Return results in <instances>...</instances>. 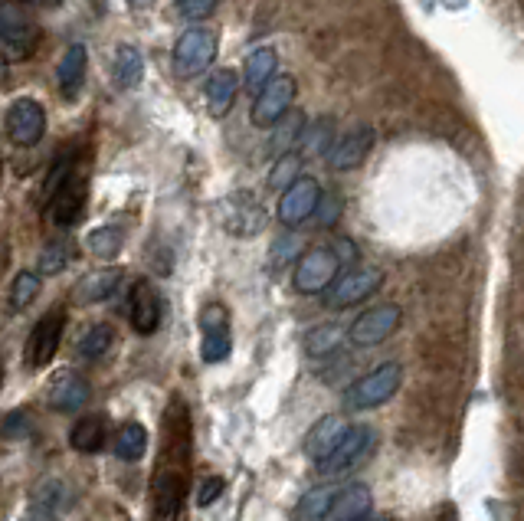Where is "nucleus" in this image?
<instances>
[{
    "label": "nucleus",
    "instance_id": "aec40b11",
    "mask_svg": "<svg viewBox=\"0 0 524 521\" xmlns=\"http://www.w3.org/2000/svg\"><path fill=\"white\" fill-rule=\"evenodd\" d=\"M236 92H240V79H236L233 69H217V73L210 76L207 89H204L210 115L223 118L226 112H230L233 102H236Z\"/></svg>",
    "mask_w": 524,
    "mask_h": 521
},
{
    "label": "nucleus",
    "instance_id": "79ce46f5",
    "mask_svg": "<svg viewBox=\"0 0 524 521\" xmlns=\"http://www.w3.org/2000/svg\"><path fill=\"white\" fill-rule=\"evenodd\" d=\"M27 7H43V10H53V7H63V0H20Z\"/></svg>",
    "mask_w": 524,
    "mask_h": 521
},
{
    "label": "nucleus",
    "instance_id": "dca6fc26",
    "mask_svg": "<svg viewBox=\"0 0 524 521\" xmlns=\"http://www.w3.org/2000/svg\"><path fill=\"white\" fill-rule=\"evenodd\" d=\"M128 315H131V328L138 335H154L161 328V295L154 292L148 279H135L128 295Z\"/></svg>",
    "mask_w": 524,
    "mask_h": 521
},
{
    "label": "nucleus",
    "instance_id": "a211bd4d",
    "mask_svg": "<svg viewBox=\"0 0 524 521\" xmlns=\"http://www.w3.org/2000/svg\"><path fill=\"white\" fill-rule=\"evenodd\" d=\"M371 502H374V495L367 485H361V482L344 485V489H338V495H335V505H331L328 521H361V518H367V512H371Z\"/></svg>",
    "mask_w": 524,
    "mask_h": 521
},
{
    "label": "nucleus",
    "instance_id": "5701e85b",
    "mask_svg": "<svg viewBox=\"0 0 524 521\" xmlns=\"http://www.w3.org/2000/svg\"><path fill=\"white\" fill-rule=\"evenodd\" d=\"M86 46L76 43V46H69V50L63 53V59H59V66H56V82H59V89H63V96L73 99L79 86H82V76H86Z\"/></svg>",
    "mask_w": 524,
    "mask_h": 521
},
{
    "label": "nucleus",
    "instance_id": "39448f33",
    "mask_svg": "<svg viewBox=\"0 0 524 521\" xmlns=\"http://www.w3.org/2000/svg\"><path fill=\"white\" fill-rule=\"evenodd\" d=\"M63 331H66V309H50L30 331L27 348H23V364L33 367V371L50 364L59 345H63Z\"/></svg>",
    "mask_w": 524,
    "mask_h": 521
},
{
    "label": "nucleus",
    "instance_id": "e433bc0d",
    "mask_svg": "<svg viewBox=\"0 0 524 521\" xmlns=\"http://www.w3.org/2000/svg\"><path fill=\"white\" fill-rule=\"evenodd\" d=\"M292 259H295V240H292V236H282V240H276V246H272L269 266L282 269V266H289Z\"/></svg>",
    "mask_w": 524,
    "mask_h": 521
},
{
    "label": "nucleus",
    "instance_id": "1a4fd4ad",
    "mask_svg": "<svg viewBox=\"0 0 524 521\" xmlns=\"http://www.w3.org/2000/svg\"><path fill=\"white\" fill-rule=\"evenodd\" d=\"M86 174H79V168L66 177L56 191L46 197V210H50V220L56 227H73L79 223L82 210H86Z\"/></svg>",
    "mask_w": 524,
    "mask_h": 521
},
{
    "label": "nucleus",
    "instance_id": "2eb2a0df",
    "mask_svg": "<svg viewBox=\"0 0 524 521\" xmlns=\"http://www.w3.org/2000/svg\"><path fill=\"white\" fill-rule=\"evenodd\" d=\"M92 397L89 381L79 371H59L50 384H46V404L56 413H76L79 407H86Z\"/></svg>",
    "mask_w": 524,
    "mask_h": 521
},
{
    "label": "nucleus",
    "instance_id": "473e14b6",
    "mask_svg": "<svg viewBox=\"0 0 524 521\" xmlns=\"http://www.w3.org/2000/svg\"><path fill=\"white\" fill-rule=\"evenodd\" d=\"M299 164H302L299 151H292V155H282L279 164L269 174V184L272 187H282V191H285V187H292L295 181H299Z\"/></svg>",
    "mask_w": 524,
    "mask_h": 521
},
{
    "label": "nucleus",
    "instance_id": "bb28decb",
    "mask_svg": "<svg viewBox=\"0 0 524 521\" xmlns=\"http://www.w3.org/2000/svg\"><path fill=\"white\" fill-rule=\"evenodd\" d=\"M148 449V430L135 420H128L122 430L115 433V456L125 459V463H138Z\"/></svg>",
    "mask_w": 524,
    "mask_h": 521
},
{
    "label": "nucleus",
    "instance_id": "7c9ffc66",
    "mask_svg": "<svg viewBox=\"0 0 524 521\" xmlns=\"http://www.w3.org/2000/svg\"><path fill=\"white\" fill-rule=\"evenodd\" d=\"M33 502L43 505V508H50V512H53V508H56V512H63V508L73 505V492H69L56 476H50V479H43L37 489H33Z\"/></svg>",
    "mask_w": 524,
    "mask_h": 521
},
{
    "label": "nucleus",
    "instance_id": "f8f14e48",
    "mask_svg": "<svg viewBox=\"0 0 524 521\" xmlns=\"http://www.w3.org/2000/svg\"><path fill=\"white\" fill-rule=\"evenodd\" d=\"M321 204V187L315 177H299L292 187H285L279 197V220L282 227H302Z\"/></svg>",
    "mask_w": 524,
    "mask_h": 521
},
{
    "label": "nucleus",
    "instance_id": "c85d7f7f",
    "mask_svg": "<svg viewBox=\"0 0 524 521\" xmlns=\"http://www.w3.org/2000/svg\"><path fill=\"white\" fill-rule=\"evenodd\" d=\"M40 295V272H17V279L10 282V292H7V302L14 312H23L27 305Z\"/></svg>",
    "mask_w": 524,
    "mask_h": 521
},
{
    "label": "nucleus",
    "instance_id": "393cba45",
    "mask_svg": "<svg viewBox=\"0 0 524 521\" xmlns=\"http://www.w3.org/2000/svg\"><path fill=\"white\" fill-rule=\"evenodd\" d=\"M335 495H338V489H331V485H321V489L305 492L302 502L295 505L292 521H328L331 505H335Z\"/></svg>",
    "mask_w": 524,
    "mask_h": 521
},
{
    "label": "nucleus",
    "instance_id": "412c9836",
    "mask_svg": "<svg viewBox=\"0 0 524 521\" xmlns=\"http://www.w3.org/2000/svg\"><path fill=\"white\" fill-rule=\"evenodd\" d=\"M105 440H109V423H105V417H82L73 430H69V446L86 456L102 453Z\"/></svg>",
    "mask_w": 524,
    "mask_h": 521
},
{
    "label": "nucleus",
    "instance_id": "423d86ee",
    "mask_svg": "<svg viewBox=\"0 0 524 521\" xmlns=\"http://www.w3.org/2000/svg\"><path fill=\"white\" fill-rule=\"evenodd\" d=\"M400 322H403L400 305H393V302L374 305V309H367L364 315L354 318V325L348 328V338L357 348H377L400 328Z\"/></svg>",
    "mask_w": 524,
    "mask_h": 521
},
{
    "label": "nucleus",
    "instance_id": "2f4dec72",
    "mask_svg": "<svg viewBox=\"0 0 524 521\" xmlns=\"http://www.w3.org/2000/svg\"><path fill=\"white\" fill-rule=\"evenodd\" d=\"M89 250L92 256L99 259H115L118 253H122V230L115 227H99L89 233Z\"/></svg>",
    "mask_w": 524,
    "mask_h": 521
},
{
    "label": "nucleus",
    "instance_id": "58836bf2",
    "mask_svg": "<svg viewBox=\"0 0 524 521\" xmlns=\"http://www.w3.org/2000/svg\"><path fill=\"white\" fill-rule=\"evenodd\" d=\"M321 227H335L341 217V200L338 197H325L321 194Z\"/></svg>",
    "mask_w": 524,
    "mask_h": 521
},
{
    "label": "nucleus",
    "instance_id": "4be33fe9",
    "mask_svg": "<svg viewBox=\"0 0 524 521\" xmlns=\"http://www.w3.org/2000/svg\"><path fill=\"white\" fill-rule=\"evenodd\" d=\"M112 76H115V86L118 89H138L141 79H145V56H141L135 46L122 43L115 50Z\"/></svg>",
    "mask_w": 524,
    "mask_h": 521
},
{
    "label": "nucleus",
    "instance_id": "c756f323",
    "mask_svg": "<svg viewBox=\"0 0 524 521\" xmlns=\"http://www.w3.org/2000/svg\"><path fill=\"white\" fill-rule=\"evenodd\" d=\"M76 263V246L73 243H66V240H56L50 243L46 250L40 253V272L43 276H56V272H63Z\"/></svg>",
    "mask_w": 524,
    "mask_h": 521
},
{
    "label": "nucleus",
    "instance_id": "7ed1b4c3",
    "mask_svg": "<svg viewBox=\"0 0 524 521\" xmlns=\"http://www.w3.org/2000/svg\"><path fill=\"white\" fill-rule=\"evenodd\" d=\"M374 430H367V426H351L348 436L341 440V446L331 453L325 463H318V472L325 479H344L351 476L354 469H361L367 463V456L374 453Z\"/></svg>",
    "mask_w": 524,
    "mask_h": 521
},
{
    "label": "nucleus",
    "instance_id": "ddd939ff",
    "mask_svg": "<svg viewBox=\"0 0 524 521\" xmlns=\"http://www.w3.org/2000/svg\"><path fill=\"white\" fill-rule=\"evenodd\" d=\"M46 132V112L37 99H17L7 109V135L20 148H33Z\"/></svg>",
    "mask_w": 524,
    "mask_h": 521
},
{
    "label": "nucleus",
    "instance_id": "4468645a",
    "mask_svg": "<svg viewBox=\"0 0 524 521\" xmlns=\"http://www.w3.org/2000/svg\"><path fill=\"white\" fill-rule=\"evenodd\" d=\"M377 145V132L371 125H357L354 132H348L344 138H338L328 151V164L331 171H354L367 161V155Z\"/></svg>",
    "mask_w": 524,
    "mask_h": 521
},
{
    "label": "nucleus",
    "instance_id": "f3484780",
    "mask_svg": "<svg viewBox=\"0 0 524 521\" xmlns=\"http://www.w3.org/2000/svg\"><path fill=\"white\" fill-rule=\"evenodd\" d=\"M348 430H351V423L344 417H338V413H335V417H321L312 430H308L305 443H302L305 456L315 459V463H325V459L341 446L344 436H348Z\"/></svg>",
    "mask_w": 524,
    "mask_h": 521
},
{
    "label": "nucleus",
    "instance_id": "0eeeda50",
    "mask_svg": "<svg viewBox=\"0 0 524 521\" xmlns=\"http://www.w3.org/2000/svg\"><path fill=\"white\" fill-rule=\"evenodd\" d=\"M213 56H217V33H210V30H187L177 37L174 43V69H177V76H197V73H204V69L213 63Z\"/></svg>",
    "mask_w": 524,
    "mask_h": 521
},
{
    "label": "nucleus",
    "instance_id": "f704fd0d",
    "mask_svg": "<svg viewBox=\"0 0 524 521\" xmlns=\"http://www.w3.org/2000/svg\"><path fill=\"white\" fill-rule=\"evenodd\" d=\"M30 433V413L10 410L0 417V440H23Z\"/></svg>",
    "mask_w": 524,
    "mask_h": 521
},
{
    "label": "nucleus",
    "instance_id": "9d476101",
    "mask_svg": "<svg viewBox=\"0 0 524 521\" xmlns=\"http://www.w3.org/2000/svg\"><path fill=\"white\" fill-rule=\"evenodd\" d=\"M200 331H204V345H200V358L207 364H220L230 358L233 335H230V312L220 302L207 305L200 312Z\"/></svg>",
    "mask_w": 524,
    "mask_h": 521
},
{
    "label": "nucleus",
    "instance_id": "6e6552de",
    "mask_svg": "<svg viewBox=\"0 0 524 521\" xmlns=\"http://www.w3.org/2000/svg\"><path fill=\"white\" fill-rule=\"evenodd\" d=\"M380 282H384V272L380 269H351L328 289L325 305L328 309H351V305H361L380 289Z\"/></svg>",
    "mask_w": 524,
    "mask_h": 521
},
{
    "label": "nucleus",
    "instance_id": "cd10ccee",
    "mask_svg": "<svg viewBox=\"0 0 524 521\" xmlns=\"http://www.w3.org/2000/svg\"><path fill=\"white\" fill-rule=\"evenodd\" d=\"M112 345H115V331L109 325H92L86 335L79 338L76 351H79L82 361H99L112 351Z\"/></svg>",
    "mask_w": 524,
    "mask_h": 521
},
{
    "label": "nucleus",
    "instance_id": "72a5a7b5",
    "mask_svg": "<svg viewBox=\"0 0 524 521\" xmlns=\"http://www.w3.org/2000/svg\"><path fill=\"white\" fill-rule=\"evenodd\" d=\"M328 151H331V118L315 125L312 132L305 128L302 135V155H328Z\"/></svg>",
    "mask_w": 524,
    "mask_h": 521
},
{
    "label": "nucleus",
    "instance_id": "c9c22d12",
    "mask_svg": "<svg viewBox=\"0 0 524 521\" xmlns=\"http://www.w3.org/2000/svg\"><path fill=\"white\" fill-rule=\"evenodd\" d=\"M220 0H177V14L184 20H204L217 10Z\"/></svg>",
    "mask_w": 524,
    "mask_h": 521
},
{
    "label": "nucleus",
    "instance_id": "f03ea898",
    "mask_svg": "<svg viewBox=\"0 0 524 521\" xmlns=\"http://www.w3.org/2000/svg\"><path fill=\"white\" fill-rule=\"evenodd\" d=\"M338 272H341V259L331 246H312L299 256L295 263V276H292V286L299 295H318V292H328L331 286L338 282Z\"/></svg>",
    "mask_w": 524,
    "mask_h": 521
},
{
    "label": "nucleus",
    "instance_id": "ea45409f",
    "mask_svg": "<svg viewBox=\"0 0 524 521\" xmlns=\"http://www.w3.org/2000/svg\"><path fill=\"white\" fill-rule=\"evenodd\" d=\"M20 521H59V515L50 512V508H43V505H30L27 512L20 515Z\"/></svg>",
    "mask_w": 524,
    "mask_h": 521
},
{
    "label": "nucleus",
    "instance_id": "b1692460",
    "mask_svg": "<svg viewBox=\"0 0 524 521\" xmlns=\"http://www.w3.org/2000/svg\"><path fill=\"white\" fill-rule=\"evenodd\" d=\"M276 66H279V56H276V50L272 46H259V50H253L249 53V59H246V89H253L256 96L262 89L269 86L272 79H276Z\"/></svg>",
    "mask_w": 524,
    "mask_h": 521
},
{
    "label": "nucleus",
    "instance_id": "a19ab883",
    "mask_svg": "<svg viewBox=\"0 0 524 521\" xmlns=\"http://www.w3.org/2000/svg\"><path fill=\"white\" fill-rule=\"evenodd\" d=\"M331 250L338 253L341 266H344V263H354V259H357V250H354V243H351V240H338L335 246H331Z\"/></svg>",
    "mask_w": 524,
    "mask_h": 521
},
{
    "label": "nucleus",
    "instance_id": "9b49d317",
    "mask_svg": "<svg viewBox=\"0 0 524 521\" xmlns=\"http://www.w3.org/2000/svg\"><path fill=\"white\" fill-rule=\"evenodd\" d=\"M292 102H295V79L292 76H276L253 102V125L256 128L279 125L282 118L289 115Z\"/></svg>",
    "mask_w": 524,
    "mask_h": 521
},
{
    "label": "nucleus",
    "instance_id": "20e7f679",
    "mask_svg": "<svg viewBox=\"0 0 524 521\" xmlns=\"http://www.w3.org/2000/svg\"><path fill=\"white\" fill-rule=\"evenodd\" d=\"M40 27L27 17V10L17 4H0V50L7 59H23L37 50Z\"/></svg>",
    "mask_w": 524,
    "mask_h": 521
},
{
    "label": "nucleus",
    "instance_id": "c03bdc74",
    "mask_svg": "<svg viewBox=\"0 0 524 521\" xmlns=\"http://www.w3.org/2000/svg\"><path fill=\"white\" fill-rule=\"evenodd\" d=\"M0 384H4V364H0Z\"/></svg>",
    "mask_w": 524,
    "mask_h": 521
},
{
    "label": "nucleus",
    "instance_id": "6ab92c4d",
    "mask_svg": "<svg viewBox=\"0 0 524 521\" xmlns=\"http://www.w3.org/2000/svg\"><path fill=\"white\" fill-rule=\"evenodd\" d=\"M118 282H122V269H118V266L95 269V272H89L86 279H79V286H76V302H79V305L105 302V299H109V295L118 289Z\"/></svg>",
    "mask_w": 524,
    "mask_h": 521
},
{
    "label": "nucleus",
    "instance_id": "a18cd8bd",
    "mask_svg": "<svg viewBox=\"0 0 524 521\" xmlns=\"http://www.w3.org/2000/svg\"><path fill=\"white\" fill-rule=\"evenodd\" d=\"M361 521H371V518H361Z\"/></svg>",
    "mask_w": 524,
    "mask_h": 521
},
{
    "label": "nucleus",
    "instance_id": "4c0bfd02",
    "mask_svg": "<svg viewBox=\"0 0 524 521\" xmlns=\"http://www.w3.org/2000/svg\"><path fill=\"white\" fill-rule=\"evenodd\" d=\"M223 489H226V482H223L220 476H210L204 485H200V492H197V505H200V508H210V505L223 495Z\"/></svg>",
    "mask_w": 524,
    "mask_h": 521
},
{
    "label": "nucleus",
    "instance_id": "a878e982",
    "mask_svg": "<svg viewBox=\"0 0 524 521\" xmlns=\"http://www.w3.org/2000/svg\"><path fill=\"white\" fill-rule=\"evenodd\" d=\"M348 338V328L341 325H318L305 335V354L308 358H331Z\"/></svg>",
    "mask_w": 524,
    "mask_h": 521
},
{
    "label": "nucleus",
    "instance_id": "f257e3e1",
    "mask_svg": "<svg viewBox=\"0 0 524 521\" xmlns=\"http://www.w3.org/2000/svg\"><path fill=\"white\" fill-rule=\"evenodd\" d=\"M403 384V367L397 361H387L367 371L364 377L344 390V407L348 410H374V407H384L387 400L397 394Z\"/></svg>",
    "mask_w": 524,
    "mask_h": 521
},
{
    "label": "nucleus",
    "instance_id": "37998d69",
    "mask_svg": "<svg viewBox=\"0 0 524 521\" xmlns=\"http://www.w3.org/2000/svg\"><path fill=\"white\" fill-rule=\"evenodd\" d=\"M128 4H131V7H148L151 0H128Z\"/></svg>",
    "mask_w": 524,
    "mask_h": 521
}]
</instances>
